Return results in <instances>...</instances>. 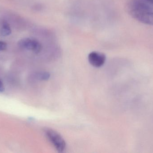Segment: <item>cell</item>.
I'll return each instance as SVG.
<instances>
[{
	"mask_svg": "<svg viewBox=\"0 0 153 153\" xmlns=\"http://www.w3.org/2000/svg\"><path fill=\"white\" fill-rule=\"evenodd\" d=\"M11 32V30L10 25L6 22L3 23L0 29V35L3 37H6L10 35Z\"/></svg>",
	"mask_w": 153,
	"mask_h": 153,
	"instance_id": "cell-5",
	"label": "cell"
},
{
	"mask_svg": "<svg viewBox=\"0 0 153 153\" xmlns=\"http://www.w3.org/2000/svg\"><path fill=\"white\" fill-rule=\"evenodd\" d=\"M36 79L39 80L46 81L48 80L50 77V75L47 72H39L35 74Z\"/></svg>",
	"mask_w": 153,
	"mask_h": 153,
	"instance_id": "cell-6",
	"label": "cell"
},
{
	"mask_svg": "<svg viewBox=\"0 0 153 153\" xmlns=\"http://www.w3.org/2000/svg\"><path fill=\"white\" fill-rule=\"evenodd\" d=\"M7 48V44L4 41H0V51H4Z\"/></svg>",
	"mask_w": 153,
	"mask_h": 153,
	"instance_id": "cell-7",
	"label": "cell"
},
{
	"mask_svg": "<svg viewBox=\"0 0 153 153\" xmlns=\"http://www.w3.org/2000/svg\"><path fill=\"white\" fill-rule=\"evenodd\" d=\"M46 136L54 147L59 152H62L66 147V143L63 137L56 131L47 129L45 131Z\"/></svg>",
	"mask_w": 153,
	"mask_h": 153,
	"instance_id": "cell-2",
	"label": "cell"
},
{
	"mask_svg": "<svg viewBox=\"0 0 153 153\" xmlns=\"http://www.w3.org/2000/svg\"><path fill=\"white\" fill-rule=\"evenodd\" d=\"M128 13L134 19L142 23L153 25V9L139 1H131L128 4Z\"/></svg>",
	"mask_w": 153,
	"mask_h": 153,
	"instance_id": "cell-1",
	"label": "cell"
},
{
	"mask_svg": "<svg viewBox=\"0 0 153 153\" xmlns=\"http://www.w3.org/2000/svg\"><path fill=\"white\" fill-rule=\"evenodd\" d=\"M19 45L21 48L32 51L35 54L40 53L43 48L41 43L38 40L29 38L21 40L19 41Z\"/></svg>",
	"mask_w": 153,
	"mask_h": 153,
	"instance_id": "cell-3",
	"label": "cell"
},
{
	"mask_svg": "<svg viewBox=\"0 0 153 153\" xmlns=\"http://www.w3.org/2000/svg\"><path fill=\"white\" fill-rule=\"evenodd\" d=\"M146 1L153 4V0H146Z\"/></svg>",
	"mask_w": 153,
	"mask_h": 153,
	"instance_id": "cell-9",
	"label": "cell"
},
{
	"mask_svg": "<svg viewBox=\"0 0 153 153\" xmlns=\"http://www.w3.org/2000/svg\"><path fill=\"white\" fill-rule=\"evenodd\" d=\"M4 88L3 83L0 80V93H2L4 91Z\"/></svg>",
	"mask_w": 153,
	"mask_h": 153,
	"instance_id": "cell-8",
	"label": "cell"
},
{
	"mask_svg": "<svg viewBox=\"0 0 153 153\" xmlns=\"http://www.w3.org/2000/svg\"><path fill=\"white\" fill-rule=\"evenodd\" d=\"M88 61L90 63L95 67L102 66L106 61V56L104 54L97 51H93L88 55Z\"/></svg>",
	"mask_w": 153,
	"mask_h": 153,
	"instance_id": "cell-4",
	"label": "cell"
}]
</instances>
